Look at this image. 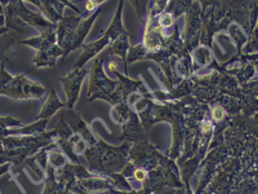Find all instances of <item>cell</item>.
Masks as SVG:
<instances>
[{
	"instance_id": "cell-1",
	"label": "cell",
	"mask_w": 258,
	"mask_h": 194,
	"mask_svg": "<svg viewBox=\"0 0 258 194\" xmlns=\"http://www.w3.org/2000/svg\"><path fill=\"white\" fill-rule=\"evenodd\" d=\"M44 93V88L32 83L24 75L11 77L3 69H0V94H7L13 99H39Z\"/></svg>"
},
{
	"instance_id": "cell-2",
	"label": "cell",
	"mask_w": 258,
	"mask_h": 194,
	"mask_svg": "<svg viewBox=\"0 0 258 194\" xmlns=\"http://www.w3.org/2000/svg\"><path fill=\"white\" fill-rule=\"evenodd\" d=\"M61 106H62V104L58 101V99H57V96L54 94V92H52V94H50V97H49V100L47 101V104L44 105V108H43L41 113L39 114L38 119H41V118L44 119V118L50 117V115L56 112L58 108H61Z\"/></svg>"
},
{
	"instance_id": "cell-3",
	"label": "cell",
	"mask_w": 258,
	"mask_h": 194,
	"mask_svg": "<svg viewBox=\"0 0 258 194\" xmlns=\"http://www.w3.org/2000/svg\"><path fill=\"white\" fill-rule=\"evenodd\" d=\"M112 194H121V193H116V191H112ZM128 194H141V193H135V191H133V193H128Z\"/></svg>"
}]
</instances>
